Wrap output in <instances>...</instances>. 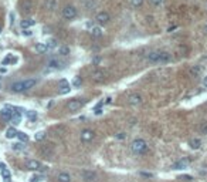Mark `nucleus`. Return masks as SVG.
Instances as JSON below:
<instances>
[{"mask_svg":"<svg viewBox=\"0 0 207 182\" xmlns=\"http://www.w3.org/2000/svg\"><path fill=\"white\" fill-rule=\"evenodd\" d=\"M34 24H36V20H33V19H24V20H22V23H20V26H22L23 30L30 29L31 26H34Z\"/></svg>","mask_w":207,"mask_h":182,"instance_id":"obj_21","label":"nucleus"},{"mask_svg":"<svg viewBox=\"0 0 207 182\" xmlns=\"http://www.w3.org/2000/svg\"><path fill=\"white\" fill-rule=\"evenodd\" d=\"M149 149V145L145 139L142 138H138V139H133L132 144H131V151L133 152L135 155H145Z\"/></svg>","mask_w":207,"mask_h":182,"instance_id":"obj_2","label":"nucleus"},{"mask_svg":"<svg viewBox=\"0 0 207 182\" xmlns=\"http://www.w3.org/2000/svg\"><path fill=\"white\" fill-rule=\"evenodd\" d=\"M203 86H204V87H206V88H207V75H206V77L203 78Z\"/></svg>","mask_w":207,"mask_h":182,"instance_id":"obj_44","label":"nucleus"},{"mask_svg":"<svg viewBox=\"0 0 207 182\" xmlns=\"http://www.w3.org/2000/svg\"><path fill=\"white\" fill-rule=\"evenodd\" d=\"M2 176L4 178V181H6V182H9L10 181V171L6 169V168H4V169H2Z\"/></svg>","mask_w":207,"mask_h":182,"instance_id":"obj_33","label":"nucleus"},{"mask_svg":"<svg viewBox=\"0 0 207 182\" xmlns=\"http://www.w3.org/2000/svg\"><path fill=\"white\" fill-rule=\"evenodd\" d=\"M23 34L24 36H31V30L30 29H26V30H23Z\"/></svg>","mask_w":207,"mask_h":182,"instance_id":"obj_41","label":"nucleus"},{"mask_svg":"<svg viewBox=\"0 0 207 182\" xmlns=\"http://www.w3.org/2000/svg\"><path fill=\"white\" fill-rule=\"evenodd\" d=\"M44 7H46L47 10H50V12H54L57 7V0H44Z\"/></svg>","mask_w":207,"mask_h":182,"instance_id":"obj_14","label":"nucleus"},{"mask_svg":"<svg viewBox=\"0 0 207 182\" xmlns=\"http://www.w3.org/2000/svg\"><path fill=\"white\" fill-rule=\"evenodd\" d=\"M149 2H150L152 4H153V6H162V3H163V0H149Z\"/></svg>","mask_w":207,"mask_h":182,"instance_id":"obj_40","label":"nucleus"},{"mask_svg":"<svg viewBox=\"0 0 207 182\" xmlns=\"http://www.w3.org/2000/svg\"><path fill=\"white\" fill-rule=\"evenodd\" d=\"M206 6H207V3H206Z\"/></svg>","mask_w":207,"mask_h":182,"instance_id":"obj_52","label":"nucleus"},{"mask_svg":"<svg viewBox=\"0 0 207 182\" xmlns=\"http://www.w3.org/2000/svg\"><path fill=\"white\" fill-rule=\"evenodd\" d=\"M95 20L101 26H105L111 22V16H109V13H106V12H99V13H96Z\"/></svg>","mask_w":207,"mask_h":182,"instance_id":"obj_5","label":"nucleus"},{"mask_svg":"<svg viewBox=\"0 0 207 182\" xmlns=\"http://www.w3.org/2000/svg\"><path fill=\"white\" fill-rule=\"evenodd\" d=\"M13 61H17V60H13V57L12 56H7L6 59L2 61V64H7V63H13Z\"/></svg>","mask_w":207,"mask_h":182,"instance_id":"obj_38","label":"nucleus"},{"mask_svg":"<svg viewBox=\"0 0 207 182\" xmlns=\"http://www.w3.org/2000/svg\"><path fill=\"white\" fill-rule=\"evenodd\" d=\"M126 102L129 105H140L143 102V98H142V96H140V94L132 93V94H129V96H128Z\"/></svg>","mask_w":207,"mask_h":182,"instance_id":"obj_4","label":"nucleus"},{"mask_svg":"<svg viewBox=\"0 0 207 182\" xmlns=\"http://www.w3.org/2000/svg\"><path fill=\"white\" fill-rule=\"evenodd\" d=\"M199 131H200L201 134H207V121L200 122V125H199Z\"/></svg>","mask_w":207,"mask_h":182,"instance_id":"obj_32","label":"nucleus"},{"mask_svg":"<svg viewBox=\"0 0 207 182\" xmlns=\"http://www.w3.org/2000/svg\"><path fill=\"white\" fill-rule=\"evenodd\" d=\"M57 181L58 182H71V175L68 172H60L57 175Z\"/></svg>","mask_w":207,"mask_h":182,"instance_id":"obj_16","label":"nucleus"},{"mask_svg":"<svg viewBox=\"0 0 207 182\" xmlns=\"http://www.w3.org/2000/svg\"><path fill=\"white\" fill-rule=\"evenodd\" d=\"M47 47H48V50H51V49H56L57 47V40L56 39H50V40H47Z\"/></svg>","mask_w":207,"mask_h":182,"instance_id":"obj_29","label":"nucleus"},{"mask_svg":"<svg viewBox=\"0 0 207 182\" xmlns=\"http://www.w3.org/2000/svg\"><path fill=\"white\" fill-rule=\"evenodd\" d=\"M17 134H19V131L16 130L14 127H10L9 130L6 131V138L12 139V138H14V137H17Z\"/></svg>","mask_w":207,"mask_h":182,"instance_id":"obj_25","label":"nucleus"},{"mask_svg":"<svg viewBox=\"0 0 207 182\" xmlns=\"http://www.w3.org/2000/svg\"><path fill=\"white\" fill-rule=\"evenodd\" d=\"M26 115H27V118H28L30 121H33V122L38 118V114H37L36 111H33V110H28V111L26 112Z\"/></svg>","mask_w":207,"mask_h":182,"instance_id":"obj_27","label":"nucleus"},{"mask_svg":"<svg viewBox=\"0 0 207 182\" xmlns=\"http://www.w3.org/2000/svg\"><path fill=\"white\" fill-rule=\"evenodd\" d=\"M70 53H71V50H70L68 46H60L58 47V54L60 56L67 57V56H70Z\"/></svg>","mask_w":207,"mask_h":182,"instance_id":"obj_23","label":"nucleus"},{"mask_svg":"<svg viewBox=\"0 0 207 182\" xmlns=\"http://www.w3.org/2000/svg\"><path fill=\"white\" fill-rule=\"evenodd\" d=\"M0 81H2V77H0Z\"/></svg>","mask_w":207,"mask_h":182,"instance_id":"obj_51","label":"nucleus"},{"mask_svg":"<svg viewBox=\"0 0 207 182\" xmlns=\"http://www.w3.org/2000/svg\"><path fill=\"white\" fill-rule=\"evenodd\" d=\"M203 61H206V63H207V57H204V59H203Z\"/></svg>","mask_w":207,"mask_h":182,"instance_id":"obj_50","label":"nucleus"},{"mask_svg":"<svg viewBox=\"0 0 207 182\" xmlns=\"http://www.w3.org/2000/svg\"><path fill=\"white\" fill-rule=\"evenodd\" d=\"M31 9H33V3H31V0H23L22 2V10L24 13H30Z\"/></svg>","mask_w":207,"mask_h":182,"instance_id":"obj_18","label":"nucleus"},{"mask_svg":"<svg viewBox=\"0 0 207 182\" xmlns=\"http://www.w3.org/2000/svg\"><path fill=\"white\" fill-rule=\"evenodd\" d=\"M47 67H50V68H62L64 67V63H62L61 60H58V59H50L48 61H47Z\"/></svg>","mask_w":207,"mask_h":182,"instance_id":"obj_12","label":"nucleus"},{"mask_svg":"<svg viewBox=\"0 0 207 182\" xmlns=\"http://www.w3.org/2000/svg\"><path fill=\"white\" fill-rule=\"evenodd\" d=\"M81 4L84 6V9H85V10H91V9H94V7H95L96 2H95V0H82V2H81Z\"/></svg>","mask_w":207,"mask_h":182,"instance_id":"obj_22","label":"nucleus"},{"mask_svg":"<svg viewBox=\"0 0 207 182\" xmlns=\"http://www.w3.org/2000/svg\"><path fill=\"white\" fill-rule=\"evenodd\" d=\"M58 88H60V94H67L68 91L71 90V88H70V86H68V84H64V86H60Z\"/></svg>","mask_w":207,"mask_h":182,"instance_id":"obj_34","label":"nucleus"},{"mask_svg":"<svg viewBox=\"0 0 207 182\" xmlns=\"http://www.w3.org/2000/svg\"><path fill=\"white\" fill-rule=\"evenodd\" d=\"M95 138V133L90 128H85V130L81 131V141L82 142H91Z\"/></svg>","mask_w":207,"mask_h":182,"instance_id":"obj_6","label":"nucleus"},{"mask_svg":"<svg viewBox=\"0 0 207 182\" xmlns=\"http://www.w3.org/2000/svg\"><path fill=\"white\" fill-rule=\"evenodd\" d=\"M142 175L143 176H149V178H152V176H153L152 174H148V172H142Z\"/></svg>","mask_w":207,"mask_h":182,"instance_id":"obj_46","label":"nucleus"},{"mask_svg":"<svg viewBox=\"0 0 207 182\" xmlns=\"http://www.w3.org/2000/svg\"><path fill=\"white\" fill-rule=\"evenodd\" d=\"M145 60L148 63H167L172 60V54L167 51H159V50H155V51H149L145 56Z\"/></svg>","mask_w":207,"mask_h":182,"instance_id":"obj_1","label":"nucleus"},{"mask_svg":"<svg viewBox=\"0 0 207 182\" xmlns=\"http://www.w3.org/2000/svg\"><path fill=\"white\" fill-rule=\"evenodd\" d=\"M189 165H190V159H189V158H183V159L177 161L172 168H173V169H185V168H187Z\"/></svg>","mask_w":207,"mask_h":182,"instance_id":"obj_9","label":"nucleus"},{"mask_svg":"<svg viewBox=\"0 0 207 182\" xmlns=\"http://www.w3.org/2000/svg\"><path fill=\"white\" fill-rule=\"evenodd\" d=\"M92 61H94V63H95V64H98V63H99V61H101V59H99V57H95V59H94V60H92Z\"/></svg>","mask_w":207,"mask_h":182,"instance_id":"obj_45","label":"nucleus"},{"mask_svg":"<svg viewBox=\"0 0 207 182\" xmlns=\"http://www.w3.org/2000/svg\"><path fill=\"white\" fill-rule=\"evenodd\" d=\"M180 179H185V181H190V179H192V176L185 175V176H180Z\"/></svg>","mask_w":207,"mask_h":182,"instance_id":"obj_42","label":"nucleus"},{"mask_svg":"<svg viewBox=\"0 0 207 182\" xmlns=\"http://www.w3.org/2000/svg\"><path fill=\"white\" fill-rule=\"evenodd\" d=\"M41 179H43V176H41V175H34V176H31L30 182H40Z\"/></svg>","mask_w":207,"mask_h":182,"instance_id":"obj_39","label":"nucleus"},{"mask_svg":"<svg viewBox=\"0 0 207 182\" xmlns=\"http://www.w3.org/2000/svg\"><path fill=\"white\" fill-rule=\"evenodd\" d=\"M204 31H206V33H207V24L204 26Z\"/></svg>","mask_w":207,"mask_h":182,"instance_id":"obj_49","label":"nucleus"},{"mask_svg":"<svg viewBox=\"0 0 207 182\" xmlns=\"http://www.w3.org/2000/svg\"><path fill=\"white\" fill-rule=\"evenodd\" d=\"M0 31H2V30H0Z\"/></svg>","mask_w":207,"mask_h":182,"instance_id":"obj_53","label":"nucleus"},{"mask_svg":"<svg viewBox=\"0 0 207 182\" xmlns=\"http://www.w3.org/2000/svg\"><path fill=\"white\" fill-rule=\"evenodd\" d=\"M189 145H190V148H192V149H199L201 147V141H200V139H197V138L192 139V141L189 142Z\"/></svg>","mask_w":207,"mask_h":182,"instance_id":"obj_26","label":"nucleus"},{"mask_svg":"<svg viewBox=\"0 0 207 182\" xmlns=\"http://www.w3.org/2000/svg\"><path fill=\"white\" fill-rule=\"evenodd\" d=\"M13 149L14 151H22V149H24V145L22 142H16V144H13Z\"/></svg>","mask_w":207,"mask_h":182,"instance_id":"obj_37","label":"nucleus"},{"mask_svg":"<svg viewBox=\"0 0 207 182\" xmlns=\"http://www.w3.org/2000/svg\"><path fill=\"white\" fill-rule=\"evenodd\" d=\"M91 78H92L94 81H96V83H101V81L105 80V71L102 70H95L91 73Z\"/></svg>","mask_w":207,"mask_h":182,"instance_id":"obj_8","label":"nucleus"},{"mask_svg":"<svg viewBox=\"0 0 207 182\" xmlns=\"http://www.w3.org/2000/svg\"><path fill=\"white\" fill-rule=\"evenodd\" d=\"M36 84H37V80H34V78H27V80L23 81V86H24L26 91H27V90H31Z\"/></svg>","mask_w":207,"mask_h":182,"instance_id":"obj_19","label":"nucleus"},{"mask_svg":"<svg viewBox=\"0 0 207 182\" xmlns=\"http://www.w3.org/2000/svg\"><path fill=\"white\" fill-rule=\"evenodd\" d=\"M111 101H112V98H111V97H108V98H106V101H105V102H106V104H109V102H111Z\"/></svg>","mask_w":207,"mask_h":182,"instance_id":"obj_48","label":"nucleus"},{"mask_svg":"<svg viewBox=\"0 0 207 182\" xmlns=\"http://www.w3.org/2000/svg\"><path fill=\"white\" fill-rule=\"evenodd\" d=\"M142 4H143V0H131V6L133 9H139Z\"/></svg>","mask_w":207,"mask_h":182,"instance_id":"obj_30","label":"nucleus"},{"mask_svg":"<svg viewBox=\"0 0 207 182\" xmlns=\"http://www.w3.org/2000/svg\"><path fill=\"white\" fill-rule=\"evenodd\" d=\"M124 137H125V134H124V133H119V134H118V135H116V138L122 139V138H124Z\"/></svg>","mask_w":207,"mask_h":182,"instance_id":"obj_43","label":"nucleus"},{"mask_svg":"<svg viewBox=\"0 0 207 182\" xmlns=\"http://www.w3.org/2000/svg\"><path fill=\"white\" fill-rule=\"evenodd\" d=\"M81 84H82V78H81V77H75V78H74V81H72V86H74L75 88L81 87Z\"/></svg>","mask_w":207,"mask_h":182,"instance_id":"obj_36","label":"nucleus"},{"mask_svg":"<svg viewBox=\"0 0 207 182\" xmlns=\"http://www.w3.org/2000/svg\"><path fill=\"white\" fill-rule=\"evenodd\" d=\"M36 51L40 53V54H44V53L48 51V47H47L46 43H37L36 44Z\"/></svg>","mask_w":207,"mask_h":182,"instance_id":"obj_24","label":"nucleus"},{"mask_svg":"<svg viewBox=\"0 0 207 182\" xmlns=\"http://www.w3.org/2000/svg\"><path fill=\"white\" fill-rule=\"evenodd\" d=\"M84 104H85V101H81V100H71V101L67 104V108L70 111H78Z\"/></svg>","mask_w":207,"mask_h":182,"instance_id":"obj_7","label":"nucleus"},{"mask_svg":"<svg viewBox=\"0 0 207 182\" xmlns=\"http://www.w3.org/2000/svg\"><path fill=\"white\" fill-rule=\"evenodd\" d=\"M201 73V67L200 65H193L192 68H190V74L193 75H199Z\"/></svg>","mask_w":207,"mask_h":182,"instance_id":"obj_28","label":"nucleus"},{"mask_svg":"<svg viewBox=\"0 0 207 182\" xmlns=\"http://www.w3.org/2000/svg\"><path fill=\"white\" fill-rule=\"evenodd\" d=\"M4 168H6V165H4L3 162H0V171H2V169H4Z\"/></svg>","mask_w":207,"mask_h":182,"instance_id":"obj_47","label":"nucleus"},{"mask_svg":"<svg viewBox=\"0 0 207 182\" xmlns=\"http://www.w3.org/2000/svg\"><path fill=\"white\" fill-rule=\"evenodd\" d=\"M90 34L92 36V37H101L102 36V29L98 27V26H92V27L90 29Z\"/></svg>","mask_w":207,"mask_h":182,"instance_id":"obj_20","label":"nucleus"},{"mask_svg":"<svg viewBox=\"0 0 207 182\" xmlns=\"http://www.w3.org/2000/svg\"><path fill=\"white\" fill-rule=\"evenodd\" d=\"M78 14L77 9H75L74 6H65L64 9H62V17H64L65 20H72L75 19Z\"/></svg>","mask_w":207,"mask_h":182,"instance_id":"obj_3","label":"nucleus"},{"mask_svg":"<svg viewBox=\"0 0 207 182\" xmlns=\"http://www.w3.org/2000/svg\"><path fill=\"white\" fill-rule=\"evenodd\" d=\"M26 167H27V169H31V171H40V168L43 167V165L36 159H28L27 164H26Z\"/></svg>","mask_w":207,"mask_h":182,"instance_id":"obj_11","label":"nucleus"},{"mask_svg":"<svg viewBox=\"0 0 207 182\" xmlns=\"http://www.w3.org/2000/svg\"><path fill=\"white\" fill-rule=\"evenodd\" d=\"M10 121H12L14 125H17V124L22 122V112L20 111H13L12 114V118H10Z\"/></svg>","mask_w":207,"mask_h":182,"instance_id":"obj_17","label":"nucleus"},{"mask_svg":"<svg viewBox=\"0 0 207 182\" xmlns=\"http://www.w3.org/2000/svg\"><path fill=\"white\" fill-rule=\"evenodd\" d=\"M12 114H13V111L10 110V108H3L2 111H0V117L3 118L4 121H10V118H12Z\"/></svg>","mask_w":207,"mask_h":182,"instance_id":"obj_15","label":"nucleus"},{"mask_svg":"<svg viewBox=\"0 0 207 182\" xmlns=\"http://www.w3.org/2000/svg\"><path fill=\"white\" fill-rule=\"evenodd\" d=\"M10 90H12L13 93H23V91H26V90H24V86H23V81H17V83L12 84Z\"/></svg>","mask_w":207,"mask_h":182,"instance_id":"obj_13","label":"nucleus"},{"mask_svg":"<svg viewBox=\"0 0 207 182\" xmlns=\"http://www.w3.org/2000/svg\"><path fill=\"white\" fill-rule=\"evenodd\" d=\"M44 137H46V133H44V131H37V133L34 134V139H36V141H41Z\"/></svg>","mask_w":207,"mask_h":182,"instance_id":"obj_31","label":"nucleus"},{"mask_svg":"<svg viewBox=\"0 0 207 182\" xmlns=\"http://www.w3.org/2000/svg\"><path fill=\"white\" fill-rule=\"evenodd\" d=\"M81 176H82V179L85 182H92V181H95L96 174L92 172V171H82V172H81Z\"/></svg>","mask_w":207,"mask_h":182,"instance_id":"obj_10","label":"nucleus"},{"mask_svg":"<svg viewBox=\"0 0 207 182\" xmlns=\"http://www.w3.org/2000/svg\"><path fill=\"white\" fill-rule=\"evenodd\" d=\"M17 137H19V139L22 142H27L28 141V135L26 133H19V134H17Z\"/></svg>","mask_w":207,"mask_h":182,"instance_id":"obj_35","label":"nucleus"}]
</instances>
